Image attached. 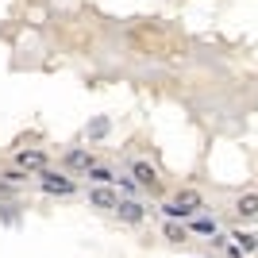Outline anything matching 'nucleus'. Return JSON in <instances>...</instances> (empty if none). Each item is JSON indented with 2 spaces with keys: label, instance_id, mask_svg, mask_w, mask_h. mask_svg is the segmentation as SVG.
<instances>
[{
  "label": "nucleus",
  "instance_id": "nucleus-1",
  "mask_svg": "<svg viewBox=\"0 0 258 258\" xmlns=\"http://www.w3.org/2000/svg\"><path fill=\"white\" fill-rule=\"evenodd\" d=\"M197 212H205V197L197 193V189H177V193L162 205V216H166V220H181V224Z\"/></svg>",
  "mask_w": 258,
  "mask_h": 258
},
{
  "label": "nucleus",
  "instance_id": "nucleus-2",
  "mask_svg": "<svg viewBox=\"0 0 258 258\" xmlns=\"http://www.w3.org/2000/svg\"><path fill=\"white\" fill-rule=\"evenodd\" d=\"M35 181H39V189H43L46 197H74V193H77L74 173H66L62 166H58V170H54V166L39 170V173H35Z\"/></svg>",
  "mask_w": 258,
  "mask_h": 258
},
{
  "label": "nucleus",
  "instance_id": "nucleus-3",
  "mask_svg": "<svg viewBox=\"0 0 258 258\" xmlns=\"http://www.w3.org/2000/svg\"><path fill=\"white\" fill-rule=\"evenodd\" d=\"M112 212L119 216V224H127V227H139L143 220H147V205H143L139 197H119Z\"/></svg>",
  "mask_w": 258,
  "mask_h": 258
},
{
  "label": "nucleus",
  "instance_id": "nucleus-4",
  "mask_svg": "<svg viewBox=\"0 0 258 258\" xmlns=\"http://www.w3.org/2000/svg\"><path fill=\"white\" fill-rule=\"evenodd\" d=\"M97 162V154L89 147H66L62 151V170L66 173H89V166Z\"/></svg>",
  "mask_w": 258,
  "mask_h": 258
},
{
  "label": "nucleus",
  "instance_id": "nucleus-5",
  "mask_svg": "<svg viewBox=\"0 0 258 258\" xmlns=\"http://www.w3.org/2000/svg\"><path fill=\"white\" fill-rule=\"evenodd\" d=\"M127 173L139 181L143 193H154V189H158V170H154L147 158H131V162H127Z\"/></svg>",
  "mask_w": 258,
  "mask_h": 258
},
{
  "label": "nucleus",
  "instance_id": "nucleus-6",
  "mask_svg": "<svg viewBox=\"0 0 258 258\" xmlns=\"http://www.w3.org/2000/svg\"><path fill=\"white\" fill-rule=\"evenodd\" d=\"M16 166H20V170H27V173H39V170H46V166H50V154L46 151H39V147H31V151H16Z\"/></svg>",
  "mask_w": 258,
  "mask_h": 258
},
{
  "label": "nucleus",
  "instance_id": "nucleus-7",
  "mask_svg": "<svg viewBox=\"0 0 258 258\" xmlns=\"http://www.w3.org/2000/svg\"><path fill=\"white\" fill-rule=\"evenodd\" d=\"M119 201V193L112 189V185H93L89 189V208H104V212H112Z\"/></svg>",
  "mask_w": 258,
  "mask_h": 258
},
{
  "label": "nucleus",
  "instance_id": "nucleus-8",
  "mask_svg": "<svg viewBox=\"0 0 258 258\" xmlns=\"http://www.w3.org/2000/svg\"><path fill=\"white\" fill-rule=\"evenodd\" d=\"M235 216H239V220H258V193H239Z\"/></svg>",
  "mask_w": 258,
  "mask_h": 258
},
{
  "label": "nucleus",
  "instance_id": "nucleus-9",
  "mask_svg": "<svg viewBox=\"0 0 258 258\" xmlns=\"http://www.w3.org/2000/svg\"><path fill=\"white\" fill-rule=\"evenodd\" d=\"M185 224H189V231H197V235H216V231H220V224H216V220H208L205 212H197V216H189V220H185Z\"/></svg>",
  "mask_w": 258,
  "mask_h": 258
},
{
  "label": "nucleus",
  "instance_id": "nucleus-10",
  "mask_svg": "<svg viewBox=\"0 0 258 258\" xmlns=\"http://www.w3.org/2000/svg\"><path fill=\"white\" fill-rule=\"evenodd\" d=\"M85 177H93V185H116V170H112V166H104V162H93Z\"/></svg>",
  "mask_w": 258,
  "mask_h": 258
},
{
  "label": "nucleus",
  "instance_id": "nucleus-11",
  "mask_svg": "<svg viewBox=\"0 0 258 258\" xmlns=\"http://www.w3.org/2000/svg\"><path fill=\"white\" fill-rule=\"evenodd\" d=\"M108 131H112V119H108V116H97L93 123H85V139H89V143H100Z\"/></svg>",
  "mask_w": 258,
  "mask_h": 258
},
{
  "label": "nucleus",
  "instance_id": "nucleus-12",
  "mask_svg": "<svg viewBox=\"0 0 258 258\" xmlns=\"http://www.w3.org/2000/svg\"><path fill=\"white\" fill-rule=\"evenodd\" d=\"M162 235L170 239V243H185V239H189V227H185L181 220H166V224H162Z\"/></svg>",
  "mask_w": 258,
  "mask_h": 258
},
{
  "label": "nucleus",
  "instance_id": "nucleus-13",
  "mask_svg": "<svg viewBox=\"0 0 258 258\" xmlns=\"http://www.w3.org/2000/svg\"><path fill=\"white\" fill-rule=\"evenodd\" d=\"M116 185H119V193H123V197H139V193H143L139 181H135L131 173H116Z\"/></svg>",
  "mask_w": 258,
  "mask_h": 258
},
{
  "label": "nucleus",
  "instance_id": "nucleus-14",
  "mask_svg": "<svg viewBox=\"0 0 258 258\" xmlns=\"http://www.w3.org/2000/svg\"><path fill=\"white\" fill-rule=\"evenodd\" d=\"M0 177H4V181H12V185H20V189H23V185H27V177H35V173L20 170V166H12V170H4Z\"/></svg>",
  "mask_w": 258,
  "mask_h": 258
},
{
  "label": "nucleus",
  "instance_id": "nucleus-15",
  "mask_svg": "<svg viewBox=\"0 0 258 258\" xmlns=\"http://www.w3.org/2000/svg\"><path fill=\"white\" fill-rule=\"evenodd\" d=\"M231 239H235L239 247H243V254H250V250H258V239L247 235V231H231Z\"/></svg>",
  "mask_w": 258,
  "mask_h": 258
},
{
  "label": "nucleus",
  "instance_id": "nucleus-16",
  "mask_svg": "<svg viewBox=\"0 0 258 258\" xmlns=\"http://www.w3.org/2000/svg\"><path fill=\"white\" fill-rule=\"evenodd\" d=\"M16 193H20V185H12V181L0 177V201H8V197H16Z\"/></svg>",
  "mask_w": 258,
  "mask_h": 258
}]
</instances>
